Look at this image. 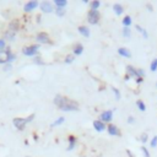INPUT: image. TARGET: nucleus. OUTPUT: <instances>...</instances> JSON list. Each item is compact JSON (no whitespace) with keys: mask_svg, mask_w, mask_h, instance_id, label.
Wrapping results in <instances>:
<instances>
[{"mask_svg":"<svg viewBox=\"0 0 157 157\" xmlns=\"http://www.w3.org/2000/svg\"><path fill=\"white\" fill-rule=\"evenodd\" d=\"M54 104L63 112H75L78 110V103L74 99H70L63 94H56L53 99Z\"/></svg>","mask_w":157,"mask_h":157,"instance_id":"obj_1","label":"nucleus"},{"mask_svg":"<svg viewBox=\"0 0 157 157\" xmlns=\"http://www.w3.org/2000/svg\"><path fill=\"white\" fill-rule=\"evenodd\" d=\"M34 117H36V114L32 113V114H29V115L26 117V118H13V119H12V124H13V126H15L18 131H22V130L26 128V125H27L28 123H31V121L34 119Z\"/></svg>","mask_w":157,"mask_h":157,"instance_id":"obj_2","label":"nucleus"},{"mask_svg":"<svg viewBox=\"0 0 157 157\" xmlns=\"http://www.w3.org/2000/svg\"><path fill=\"white\" fill-rule=\"evenodd\" d=\"M39 50V44H31L22 48V54L26 56H37Z\"/></svg>","mask_w":157,"mask_h":157,"instance_id":"obj_3","label":"nucleus"},{"mask_svg":"<svg viewBox=\"0 0 157 157\" xmlns=\"http://www.w3.org/2000/svg\"><path fill=\"white\" fill-rule=\"evenodd\" d=\"M101 18V13L98 10H90L87 12V21L91 25H97Z\"/></svg>","mask_w":157,"mask_h":157,"instance_id":"obj_4","label":"nucleus"},{"mask_svg":"<svg viewBox=\"0 0 157 157\" xmlns=\"http://www.w3.org/2000/svg\"><path fill=\"white\" fill-rule=\"evenodd\" d=\"M37 44H52V39L47 32H39L36 34Z\"/></svg>","mask_w":157,"mask_h":157,"instance_id":"obj_5","label":"nucleus"},{"mask_svg":"<svg viewBox=\"0 0 157 157\" xmlns=\"http://www.w3.org/2000/svg\"><path fill=\"white\" fill-rule=\"evenodd\" d=\"M39 9H40V11L44 12V13H49V12H53V11L55 10L54 5H53L50 1H42V2L39 4Z\"/></svg>","mask_w":157,"mask_h":157,"instance_id":"obj_6","label":"nucleus"},{"mask_svg":"<svg viewBox=\"0 0 157 157\" xmlns=\"http://www.w3.org/2000/svg\"><path fill=\"white\" fill-rule=\"evenodd\" d=\"M38 6H39V2H38V1H36V0L27 1V2L23 5V11H25L26 13H29V12L34 11V10H36Z\"/></svg>","mask_w":157,"mask_h":157,"instance_id":"obj_7","label":"nucleus"},{"mask_svg":"<svg viewBox=\"0 0 157 157\" xmlns=\"http://www.w3.org/2000/svg\"><path fill=\"white\" fill-rule=\"evenodd\" d=\"M112 119H113V110H112V109L104 110V112H102L101 115H99V120L103 121L104 124H105V123H109V124H110Z\"/></svg>","mask_w":157,"mask_h":157,"instance_id":"obj_8","label":"nucleus"},{"mask_svg":"<svg viewBox=\"0 0 157 157\" xmlns=\"http://www.w3.org/2000/svg\"><path fill=\"white\" fill-rule=\"evenodd\" d=\"M107 131H108V134L110 136H120L121 135L119 128L117 125H114V124H108L107 125Z\"/></svg>","mask_w":157,"mask_h":157,"instance_id":"obj_9","label":"nucleus"},{"mask_svg":"<svg viewBox=\"0 0 157 157\" xmlns=\"http://www.w3.org/2000/svg\"><path fill=\"white\" fill-rule=\"evenodd\" d=\"M11 48L10 47H6L5 50H1L0 52V64L1 65H5L7 64V56H9V53H11Z\"/></svg>","mask_w":157,"mask_h":157,"instance_id":"obj_10","label":"nucleus"},{"mask_svg":"<svg viewBox=\"0 0 157 157\" xmlns=\"http://www.w3.org/2000/svg\"><path fill=\"white\" fill-rule=\"evenodd\" d=\"M92 125H93V129H94L96 131H98V132L107 130V125H105L103 121H101L99 119H96V120H93Z\"/></svg>","mask_w":157,"mask_h":157,"instance_id":"obj_11","label":"nucleus"},{"mask_svg":"<svg viewBox=\"0 0 157 157\" xmlns=\"http://www.w3.org/2000/svg\"><path fill=\"white\" fill-rule=\"evenodd\" d=\"M6 29H9V31H11V32H13V33H17L18 29H20V21H18V20H12V21H10Z\"/></svg>","mask_w":157,"mask_h":157,"instance_id":"obj_12","label":"nucleus"},{"mask_svg":"<svg viewBox=\"0 0 157 157\" xmlns=\"http://www.w3.org/2000/svg\"><path fill=\"white\" fill-rule=\"evenodd\" d=\"M126 76L128 77H134V78H137V69L134 67L132 65H128L126 66Z\"/></svg>","mask_w":157,"mask_h":157,"instance_id":"obj_13","label":"nucleus"},{"mask_svg":"<svg viewBox=\"0 0 157 157\" xmlns=\"http://www.w3.org/2000/svg\"><path fill=\"white\" fill-rule=\"evenodd\" d=\"M83 53V45L82 43H75L72 47V54L74 55H81Z\"/></svg>","mask_w":157,"mask_h":157,"instance_id":"obj_14","label":"nucleus"},{"mask_svg":"<svg viewBox=\"0 0 157 157\" xmlns=\"http://www.w3.org/2000/svg\"><path fill=\"white\" fill-rule=\"evenodd\" d=\"M118 54L120 56H123V58H131V52L128 48H125V47L118 48Z\"/></svg>","mask_w":157,"mask_h":157,"instance_id":"obj_15","label":"nucleus"},{"mask_svg":"<svg viewBox=\"0 0 157 157\" xmlns=\"http://www.w3.org/2000/svg\"><path fill=\"white\" fill-rule=\"evenodd\" d=\"M67 141H69V146H67V151H71V150H74L75 148V146H76V144H77V139L74 136V135H69V137H67Z\"/></svg>","mask_w":157,"mask_h":157,"instance_id":"obj_16","label":"nucleus"},{"mask_svg":"<svg viewBox=\"0 0 157 157\" xmlns=\"http://www.w3.org/2000/svg\"><path fill=\"white\" fill-rule=\"evenodd\" d=\"M77 31H78V33L81 34V36H83V37H86V38H88L90 36H91V32H90V29H88V27L87 26H78V28H77Z\"/></svg>","mask_w":157,"mask_h":157,"instance_id":"obj_17","label":"nucleus"},{"mask_svg":"<svg viewBox=\"0 0 157 157\" xmlns=\"http://www.w3.org/2000/svg\"><path fill=\"white\" fill-rule=\"evenodd\" d=\"M113 11H114V13H115V15H121V13L124 12V7H123V5H121V4L115 2V4L113 5Z\"/></svg>","mask_w":157,"mask_h":157,"instance_id":"obj_18","label":"nucleus"},{"mask_svg":"<svg viewBox=\"0 0 157 157\" xmlns=\"http://www.w3.org/2000/svg\"><path fill=\"white\" fill-rule=\"evenodd\" d=\"M121 22H123V26H124V27H130L131 23H132V21H131V16H129V15L124 16V18H123Z\"/></svg>","mask_w":157,"mask_h":157,"instance_id":"obj_19","label":"nucleus"},{"mask_svg":"<svg viewBox=\"0 0 157 157\" xmlns=\"http://www.w3.org/2000/svg\"><path fill=\"white\" fill-rule=\"evenodd\" d=\"M64 121H65V118H64V117H59L58 119H55V120H54V121H53V123L50 124V126H52V128L59 126V125H61V124H63Z\"/></svg>","mask_w":157,"mask_h":157,"instance_id":"obj_20","label":"nucleus"},{"mask_svg":"<svg viewBox=\"0 0 157 157\" xmlns=\"http://www.w3.org/2000/svg\"><path fill=\"white\" fill-rule=\"evenodd\" d=\"M54 5H55V7L65 9V6L67 5V1L66 0H54Z\"/></svg>","mask_w":157,"mask_h":157,"instance_id":"obj_21","label":"nucleus"},{"mask_svg":"<svg viewBox=\"0 0 157 157\" xmlns=\"http://www.w3.org/2000/svg\"><path fill=\"white\" fill-rule=\"evenodd\" d=\"M101 6V1L98 0H93L90 2V10H98Z\"/></svg>","mask_w":157,"mask_h":157,"instance_id":"obj_22","label":"nucleus"},{"mask_svg":"<svg viewBox=\"0 0 157 157\" xmlns=\"http://www.w3.org/2000/svg\"><path fill=\"white\" fill-rule=\"evenodd\" d=\"M136 29L142 34V37H144L145 39H147V38H148V33H147V31H146L144 27H141L140 25H136Z\"/></svg>","mask_w":157,"mask_h":157,"instance_id":"obj_23","label":"nucleus"},{"mask_svg":"<svg viewBox=\"0 0 157 157\" xmlns=\"http://www.w3.org/2000/svg\"><path fill=\"white\" fill-rule=\"evenodd\" d=\"M136 105H137V108H139L141 112H145V110H146V104H145V102H144L142 99H137V101H136Z\"/></svg>","mask_w":157,"mask_h":157,"instance_id":"obj_24","label":"nucleus"},{"mask_svg":"<svg viewBox=\"0 0 157 157\" xmlns=\"http://www.w3.org/2000/svg\"><path fill=\"white\" fill-rule=\"evenodd\" d=\"M150 70H151L152 72L157 71V58H155V59L151 61V64H150Z\"/></svg>","mask_w":157,"mask_h":157,"instance_id":"obj_25","label":"nucleus"},{"mask_svg":"<svg viewBox=\"0 0 157 157\" xmlns=\"http://www.w3.org/2000/svg\"><path fill=\"white\" fill-rule=\"evenodd\" d=\"M54 12L56 13V16H59V17H63V16L65 15V9H61V7H55Z\"/></svg>","mask_w":157,"mask_h":157,"instance_id":"obj_26","label":"nucleus"},{"mask_svg":"<svg viewBox=\"0 0 157 157\" xmlns=\"http://www.w3.org/2000/svg\"><path fill=\"white\" fill-rule=\"evenodd\" d=\"M121 33H123V36H124L125 38H129V37L131 36V29H130V27H124Z\"/></svg>","mask_w":157,"mask_h":157,"instance_id":"obj_27","label":"nucleus"},{"mask_svg":"<svg viewBox=\"0 0 157 157\" xmlns=\"http://www.w3.org/2000/svg\"><path fill=\"white\" fill-rule=\"evenodd\" d=\"M74 60H75V55L74 54H69V55H66L65 56V64H71V63H74Z\"/></svg>","mask_w":157,"mask_h":157,"instance_id":"obj_28","label":"nucleus"},{"mask_svg":"<svg viewBox=\"0 0 157 157\" xmlns=\"http://www.w3.org/2000/svg\"><path fill=\"white\" fill-rule=\"evenodd\" d=\"M112 91H113V93H114V97H115V99H117V101H119V99L121 98L120 91H119L117 87H112Z\"/></svg>","mask_w":157,"mask_h":157,"instance_id":"obj_29","label":"nucleus"},{"mask_svg":"<svg viewBox=\"0 0 157 157\" xmlns=\"http://www.w3.org/2000/svg\"><path fill=\"white\" fill-rule=\"evenodd\" d=\"M13 60H16V54H15L13 52H11V53H9L7 63H9V64H12V61H13Z\"/></svg>","mask_w":157,"mask_h":157,"instance_id":"obj_30","label":"nucleus"},{"mask_svg":"<svg viewBox=\"0 0 157 157\" xmlns=\"http://www.w3.org/2000/svg\"><path fill=\"white\" fill-rule=\"evenodd\" d=\"M147 140H148V134H147V132H142L141 136H140V141H141L142 144H146Z\"/></svg>","mask_w":157,"mask_h":157,"instance_id":"obj_31","label":"nucleus"},{"mask_svg":"<svg viewBox=\"0 0 157 157\" xmlns=\"http://www.w3.org/2000/svg\"><path fill=\"white\" fill-rule=\"evenodd\" d=\"M150 146H151L152 148L157 147V135H155V136L151 139V141H150Z\"/></svg>","mask_w":157,"mask_h":157,"instance_id":"obj_32","label":"nucleus"},{"mask_svg":"<svg viewBox=\"0 0 157 157\" xmlns=\"http://www.w3.org/2000/svg\"><path fill=\"white\" fill-rule=\"evenodd\" d=\"M7 47V44H6V40L4 39V38H0V52L1 50H5V48Z\"/></svg>","mask_w":157,"mask_h":157,"instance_id":"obj_33","label":"nucleus"},{"mask_svg":"<svg viewBox=\"0 0 157 157\" xmlns=\"http://www.w3.org/2000/svg\"><path fill=\"white\" fill-rule=\"evenodd\" d=\"M2 70L4 71H6V72H9V71H11L12 70V64H5V65H2Z\"/></svg>","mask_w":157,"mask_h":157,"instance_id":"obj_34","label":"nucleus"},{"mask_svg":"<svg viewBox=\"0 0 157 157\" xmlns=\"http://www.w3.org/2000/svg\"><path fill=\"white\" fill-rule=\"evenodd\" d=\"M141 151H142V153H144V156H145V157H151V155H150L148 150H147L145 146H141Z\"/></svg>","mask_w":157,"mask_h":157,"instance_id":"obj_35","label":"nucleus"},{"mask_svg":"<svg viewBox=\"0 0 157 157\" xmlns=\"http://www.w3.org/2000/svg\"><path fill=\"white\" fill-rule=\"evenodd\" d=\"M34 63H36V64H40V65L44 64V61H42L40 56H34Z\"/></svg>","mask_w":157,"mask_h":157,"instance_id":"obj_36","label":"nucleus"},{"mask_svg":"<svg viewBox=\"0 0 157 157\" xmlns=\"http://www.w3.org/2000/svg\"><path fill=\"white\" fill-rule=\"evenodd\" d=\"M137 76L144 78V76H145V71H144L142 69H137Z\"/></svg>","mask_w":157,"mask_h":157,"instance_id":"obj_37","label":"nucleus"},{"mask_svg":"<svg viewBox=\"0 0 157 157\" xmlns=\"http://www.w3.org/2000/svg\"><path fill=\"white\" fill-rule=\"evenodd\" d=\"M128 123H129V124H134V123H135L134 117H131V115H130V117H128Z\"/></svg>","mask_w":157,"mask_h":157,"instance_id":"obj_38","label":"nucleus"},{"mask_svg":"<svg viewBox=\"0 0 157 157\" xmlns=\"http://www.w3.org/2000/svg\"><path fill=\"white\" fill-rule=\"evenodd\" d=\"M135 81H136V83H141L144 81V78L142 77H137V78H135Z\"/></svg>","mask_w":157,"mask_h":157,"instance_id":"obj_39","label":"nucleus"},{"mask_svg":"<svg viewBox=\"0 0 157 157\" xmlns=\"http://www.w3.org/2000/svg\"><path fill=\"white\" fill-rule=\"evenodd\" d=\"M146 7H147L150 11H153V7H152V5H151V4H147V5H146Z\"/></svg>","mask_w":157,"mask_h":157,"instance_id":"obj_40","label":"nucleus"}]
</instances>
